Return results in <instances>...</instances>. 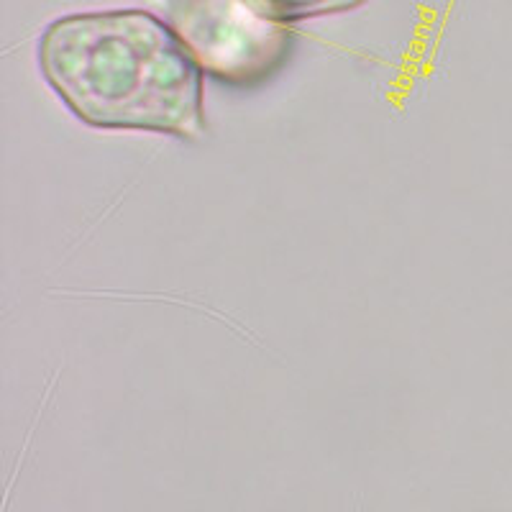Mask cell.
<instances>
[{
  "label": "cell",
  "mask_w": 512,
  "mask_h": 512,
  "mask_svg": "<svg viewBox=\"0 0 512 512\" xmlns=\"http://www.w3.org/2000/svg\"><path fill=\"white\" fill-rule=\"evenodd\" d=\"M164 21L203 75L251 90L272 80L290 59L295 34L251 0H159Z\"/></svg>",
  "instance_id": "obj_2"
},
{
  "label": "cell",
  "mask_w": 512,
  "mask_h": 512,
  "mask_svg": "<svg viewBox=\"0 0 512 512\" xmlns=\"http://www.w3.org/2000/svg\"><path fill=\"white\" fill-rule=\"evenodd\" d=\"M256 8H262L277 21H305V18L333 16V13H346L364 6L367 0H251Z\"/></svg>",
  "instance_id": "obj_3"
},
{
  "label": "cell",
  "mask_w": 512,
  "mask_h": 512,
  "mask_svg": "<svg viewBox=\"0 0 512 512\" xmlns=\"http://www.w3.org/2000/svg\"><path fill=\"white\" fill-rule=\"evenodd\" d=\"M39 67L62 103L93 128L208 134L203 70L149 11L116 8L57 18L39 41Z\"/></svg>",
  "instance_id": "obj_1"
}]
</instances>
